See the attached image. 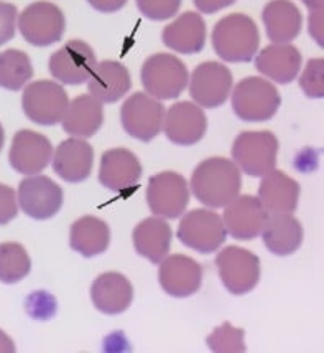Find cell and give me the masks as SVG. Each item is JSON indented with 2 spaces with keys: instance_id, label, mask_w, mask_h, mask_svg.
<instances>
[{
  "instance_id": "cell-1",
  "label": "cell",
  "mask_w": 324,
  "mask_h": 353,
  "mask_svg": "<svg viewBox=\"0 0 324 353\" xmlns=\"http://www.w3.org/2000/svg\"><path fill=\"white\" fill-rule=\"evenodd\" d=\"M195 199L208 208H224L241 193L242 176L239 167L224 157L206 159L191 175Z\"/></svg>"
},
{
  "instance_id": "cell-2",
  "label": "cell",
  "mask_w": 324,
  "mask_h": 353,
  "mask_svg": "<svg viewBox=\"0 0 324 353\" xmlns=\"http://www.w3.org/2000/svg\"><path fill=\"white\" fill-rule=\"evenodd\" d=\"M214 52L227 63H247L259 53L260 33L246 14H230L214 25Z\"/></svg>"
},
{
  "instance_id": "cell-3",
  "label": "cell",
  "mask_w": 324,
  "mask_h": 353,
  "mask_svg": "<svg viewBox=\"0 0 324 353\" xmlns=\"http://www.w3.org/2000/svg\"><path fill=\"white\" fill-rule=\"evenodd\" d=\"M233 111L246 123H265L279 111L281 98L272 81L259 77L244 78L234 86Z\"/></svg>"
},
{
  "instance_id": "cell-4",
  "label": "cell",
  "mask_w": 324,
  "mask_h": 353,
  "mask_svg": "<svg viewBox=\"0 0 324 353\" xmlns=\"http://www.w3.org/2000/svg\"><path fill=\"white\" fill-rule=\"evenodd\" d=\"M142 86L151 98L176 99L186 90L189 73L186 65L170 53H155L149 57L140 71Z\"/></svg>"
},
{
  "instance_id": "cell-5",
  "label": "cell",
  "mask_w": 324,
  "mask_h": 353,
  "mask_svg": "<svg viewBox=\"0 0 324 353\" xmlns=\"http://www.w3.org/2000/svg\"><path fill=\"white\" fill-rule=\"evenodd\" d=\"M234 163L250 176H263L275 169L279 139L268 131H247L235 137L233 149Z\"/></svg>"
},
{
  "instance_id": "cell-6",
  "label": "cell",
  "mask_w": 324,
  "mask_h": 353,
  "mask_svg": "<svg viewBox=\"0 0 324 353\" xmlns=\"http://www.w3.org/2000/svg\"><path fill=\"white\" fill-rule=\"evenodd\" d=\"M227 231L222 218L208 208L188 212L178 225V239L189 250L211 254L226 243Z\"/></svg>"
},
{
  "instance_id": "cell-7",
  "label": "cell",
  "mask_w": 324,
  "mask_h": 353,
  "mask_svg": "<svg viewBox=\"0 0 324 353\" xmlns=\"http://www.w3.org/2000/svg\"><path fill=\"white\" fill-rule=\"evenodd\" d=\"M69 98L60 83L52 79H40L25 86L22 109L32 123L40 125H54L61 123Z\"/></svg>"
},
{
  "instance_id": "cell-8",
  "label": "cell",
  "mask_w": 324,
  "mask_h": 353,
  "mask_svg": "<svg viewBox=\"0 0 324 353\" xmlns=\"http://www.w3.org/2000/svg\"><path fill=\"white\" fill-rule=\"evenodd\" d=\"M216 268L224 288L234 296L254 291L260 281L259 256L241 246H227L216 256Z\"/></svg>"
},
{
  "instance_id": "cell-9",
  "label": "cell",
  "mask_w": 324,
  "mask_h": 353,
  "mask_svg": "<svg viewBox=\"0 0 324 353\" xmlns=\"http://www.w3.org/2000/svg\"><path fill=\"white\" fill-rule=\"evenodd\" d=\"M17 27L23 40L35 46L58 43L66 30V19L63 10L52 2L30 3L20 14Z\"/></svg>"
},
{
  "instance_id": "cell-10",
  "label": "cell",
  "mask_w": 324,
  "mask_h": 353,
  "mask_svg": "<svg viewBox=\"0 0 324 353\" xmlns=\"http://www.w3.org/2000/svg\"><path fill=\"white\" fill-rule=\"evenodd\" d=\"M165 112L162 101L151 98L147 92H136L122 104V128L137 141L150 142L162 132Z\"/></svg>"
},
{
  "instance_id": "cell-11",
  "label": "cell",
  "mask_w": 324,
  "mask_h": 353,
  "mask_svg": "<svg viewBox=\"0 0 324 353\" xmlns=\"http://www.w3.org/2000/svg\"><path fill=\"white\" fill-rule=\"evenodd\" d=\"M189 94L199 108L216 109L226 103L233 91V73L219 61H203L189 78Z\"/></svg>"
},
{
  "instance_id": "cell-12",
  "label": "cell",
  "mask_w": 324,
  "mask_h": 353,
  "mask_svg": "<svg viewBox=\"0 0 324 353\" xmlns=\"http://www.w3.org/2000/svg\"><path fill=\"white\" fill-rule=\"evenodd\" d=\"M147 203L155 216L178 218L189 203V185L176 172H162L150 176L147 187Z\"/></svg>"
},
{
  "instance_id": "cell-13",
  "label": "cell",
  "mask_w": 324,
  "mask_h": 353,
  "mask_svg": "<svg viewBox=\"0 0 324 353\" xmlns=\"http://www.w3.org/2000/svg\"><path fill=\"white\" fill-rule=\"evenodd\" d=\"M96 65L94 50L86 41L69 40L50 57L48 70L56 81L76 86L89 79Z\"/></svg>"
},
{
  "instance_id": "cell-14",
  "label": "cell",
  "mask_w": 324,
  "mask_h": 353,
  "mask_svg": "<svg viewBox=\"0 0 324 353\" xmlns=\"http://www.w3.org/2000/svg\"><path fill=\"white\" fill-rule=\"evenodd\" d=\"M17 200L25 215L33 220H48L61 210L65 193L50 176L36 174L20 182Z\"/></svg>"
},
{
  "instance_id": "cell-15",
  "label": "cell",
  "mask_w": 324,
  "mask_h": 353,
  "mask_svg": "<svg viewBox=\"0 0 324 353\" xmlns=\"http://www.w3.org/2000/svg\"><path fill=\"white\" fill-rule=\"evenodd\" d=\"M53 157V145L43 134L22 129L14 136L8 162L12 169L22 175H36L50 165Z\"/></svg>"
},
{
  "instance_id": "cell-16",
  "label": "cell",
  "mask_w": 324,
  "mask_h": 353,
  "mask_svg": "<svg viewBox=\"0 0 324 353\" xmlns=\"http://www.w3.org/2000/svg\"><path fill=\"white\" fill-rule=\"evenodd\" d=\"M162 131L176 145H195L208 131V119L203 108L191 101L176 103L165 112Z\"/></svg>"
},
{
  "instance_id": "cell-17",
  "label": "cell",
  "mask_w": 324,
  "mask_h": 353,
  "mask_svg": "<svg viewBox=\"0 0 324 353\" xmlns=\"http://www.w3.org/2000/svg\"><path fill=\"white\" fill-rule=\"evenodd\" d=\"M224 208L222 221L227 234L239 241H250L260 236L268 213L257 196L237 195Z\"/></svg>"
},
{
  "instance_id": "cell-18",
  "label": "cell",
  "mask_w": 324,
  "mask_h": 353,
  "mask_svg": "<svg viewBox=\"0 0 324 353\" xmlns=\"http://www.w3.org/2000/svg\"><path fill=\"white\" fill-rule=\"evenodd\" d=\"M162 289L171 297H189L199 291L203 283V266L184 254L166 256L158 269Z\"/></svg>"
},
{
  "instance_id": "cell-19",
  "label": "cell",
  "mask_w": 324,
  "mask_h": 353,
  "mask_svg": "<svg viewBox=\"0 0 324 353\" xmlns=\"http://www.w3.org/2000/svg\"><path fill=\"white\" fill-rule=\"evenodd\" d=\"M52 162L54 174L65 182H84L91 175L92 163H94V149L84 139H66L56 147Z\"/></svg>"
},
{
  "instance_id": "cell-20",
  "label": "cell",
  "mask_w": 324,
  "mask_h": 353,
  "mask_svg": "<svg viewBox=\"0 0 324 353\" xmlns=\"http://www.w3.org/2000/svg\"><path fill=\"white\" fill-rule=\"evenodd\" d=\"M142 176V163L129 149L106 150L100 157L99 182L112 192L133 188Z\"/></svg>"
},
{
  "instance_id": "cell-21",
  "label": "cell",
  "mask_w": 324,
  "mask_h": 353,
  "mask_svg": "<svg viewBox=\"0 0 324 353\" xmlns=\"http://www.w3.org/2000/svg\"><path fill=\"white\" fill-rule=\"evenodd\" d=\"M301 61L303 57L296 46L290 43H272L257 53L255 68L273 83L288 85L300 74Z\"/></svg>"
},
{
  "instance_id": "cell-22",
  "label": "cell",
  "mask_w": 324,
  "mask_h": 353,
  "mask_svg": "<svg viewBox=\"0 0 324 353\" xmlns=\"http://www.w3.org/2000/svg\"><path fill=\"white\" fill-rule=\"evenodd\" d=\"M94 307L106 315L124 314L133 299V288L124 274L109 271L100 274L91 285Z\"/></svg>"
},
{
  "instance_id": "cell-23",
  "label": "cell",
  "mask_w": 324,
  "mask_h": 353,
  "mask_svg": "<svg viewBox=\"0 0 324 353\" xmlns=\"http://www.w3.org/2000/svg\"><path fill=\"white\" fill-rule=\"evenodd\" d=\"M208 32L203 17L196 12H184L178 19L168 23L162 32L163 45L181 54L203 52Z\"/></svg>"
},
{
  "instance_id": "cell-24",
  "label": "cell",
  "mask_w": 324,
  "mask_h": 353,
  "mask_svg": "<svg viewBox=\"0 0 324 353\" xmlns=\"http://www.w3.org/2000/svg\"><path fill=\"white\" fill-rule=\"evenodd\" d=\"M257 199L268 215L293 213L300 201V185L285 172L273 169L263 175Z\"/></svg>"
},
{
  "instance_id": "cell-25",
  "label": "cell",
  "mask_w": 324,
  "mask_h": 353,
  "mask_svg": "<svg viewBox=\"0 0 324 353\" xmlns=\"http://www.w3.org/2000/svg\"><path fill=\"white\" fill-rule=\"evenodd\" d=\"M130 88H132V77H130L127 66L114 60L98 63L87 79L89 94L102 104L117 103L127 94Z\"/></svg>"
},
{
  "instance_id": "cell-26",
  "label": "cell",
  "mask_w": 324,
  "mask_h": 353,
  "mask_svg": "<svg viewBox=\"0 0 324 353\" xmlns=\"http://www.w3.org/2000/svg\"><path fill=\"white\" fill-rule=\"evenodd\" d=\"M104 124V106L94 96L83 94L71 101L61 119L63 131L71 137H92Z\"/></svg>"
},
{
  "instance_id": "cell-27",
  "label": "cell",
  "mask_w": 324,
  "mask_h": 353,
  "mask_svg": "<svg viewBox=\"0 0 324 353\" xmlns=\"http://www.w3.org/2000/svg\"><path fill=\"white\" fill-rule=\"evenodd\" d=\"M262 20L272 43H290L301 33V12L292 0L268 2L262 12Z\"/></svg>"
},
{
  "instance_id": "cell-28",
  "label": "cell",
  "mask_w": 324,
  "mask_h": 353,
  "mask_svg": "<svg viewBox=\"0 0 324 353\" xmlns=\"http://www.w3.org/2000/svg\"><path fill=\"white\" fill-rule=\"evenodd\" d=\"M133 248L150 263L160 264L168 256L173 231L162 216H150L133 230Z\"/></svg>"
},
{
  "instance_id": "cell-29",
  "label": "cell",
  "mask_w": 324,
  "mask_h": 353,
  "mask_svg": "<svg viewBox=\"0 0 324 353\" xmlns=\"http://www.w3.org/2000/svg\"><path fill=\"white\" fill-rule=\"evenodd\" d=\"M260 234L267 250L277 256L293 254L303 243V226L292 213L268 215Z\"/></svg>"
},
{
  "instance_id": "cell-30",
  "label": "cell",
  "mask_w": 324,
  "mask_h": 353,
  "mask_svg": "<svg viewBox=\"0 0 324 353\" xmlns=\"http://www.w3.org/2000/svg\"><path fill=\"white\" fill-rule=\"evenodd\" d=\"M111 243V230L98 216H81L71 225L69 245L84 258L102 254Z\"/></svg>"
},
{
  "instance_id": "cell-31",
  "label": "cell",
  "mask_w": 324,
  "mask_h": 353,
  "mask_svg": "<svg viewBox=\"0 0 324 353\" xmlns=\"http://www.w3.org/2000/svg\"><path fill=\"white\" fill-rule=\"evenodd\" d=\"M33 77V66L27 53L17 48L0 53V88L20 91Z\"/></svg>"
},
{
  "instance_id": "cell-32",
  "label": "cell",
  "mask_w": 324,
  "mask_h": 353,
  "mask_svg": "<svg viewBox=\"0 0 324 353\" xmlns=\"http://www.w3.org/2000/svg\"><path fill=\"white\" fill-rule=\"evenodd\" d=\"M32 259L20 243H0V283L15 284L25 279Z\"/></svg>"
},
{
  "instance_id": "cell-33",
  "label": "cell",
  "mask_w": 324,
  "mask_h": 353,
  "mask_svg": "<svg viewBox=\"0 0 324 353\" xmlns=\"http://www.w3.org/2000/svg\"><path fill=\"white\" fill-rule=\"evenodd\" d=\"M208 347L217 353H237L246 352V343H244V330L235 329L229 322H224L221 327L206 339Z\"/></svg>"
},
{
  "instance_id": "cell-34",
  "label": "cell",
  "mask_w": 324,
  "mask_h": 353,
  "mask_svg": "<svg viewBox=\"0 0 324 353\" xmlns=\"http://www.w3.org/2000/svg\"><path fill=\"white\" fill-rule=\"evenodd\" d=\"M300 88L308 98L319 99L324 96V60L314 58L306 63L300 77Z\"/></svg>"
},
{
  "instance_id": "cell-35",
  "label": "cell",
  "mask_w": 324,
  "mask_h": 353,
  "mask_svg": "<svg viewBox=\"0 0 324 353\" xmlns=\"http://www.w3.org/2000/svg\"><path fill=\"white\" fill-rule=\"evenodd\" d=\"M136 2L142 15L160 22L178 14L183 0H136Z\"/></svg>"
},
{
  "instance_id": "cell-36",
  "label": "cell",
  "mask_w": 324,
  "mask_h": 353,
  "mask_svg": "<svg viewBox=\"0 0 324 353\" xmlns=\"http://www.w3.org/2000/svg\"><path fill=\"white\" fill-rule=\"evenodd\" d=\"M19 12L12 3L0 2V45H6L15 37Z\"/></svg>"
},
{
  "instance_id": "cell-37",
  "label": "cell",
  "mask_w": 324,
  "mask_h": 353,
  "mask_svg": "<svg viewBox=\"0 0 324 353\" xmlns=\"http://www.w3.org/2000/svg\"><path fill=\"white\" fill-rule=\"evenodd\" d=\"M19 213V200L14 188L0 183V225L10 223Z\"/></svg>"
},
{
  "instance_id": "cell-38",
  "label": "cell",
  "mask_w": 324,
  "mask_h": 353,
  "mask_svg": "<svg viewBox=\"0 0 324 353\" xmlns=\"http://www.w3.org/2000/svg\"><path fill=\"white\" fill-rule=\"evenodd\" d=\"M323 10L311 12L308 19V30L313 40L316 41L318 46L324 45V28H323Z\"/></svg>"
},
{
  "instance_id": "cell-39",
  "label": "cell",
  "mask_w": 324,
  "mask_h": 353,
  "mask_svg": "<svg viewBox=\"0 0 324 353\" xmlns=\"http://www.w3.org/2000/svg\"><path fill=\"white\" fill-rule=\"evenodd\" d=\"M235 2L237 0H193L197 10L203 12V14H216V12L233 6Z\"/></svg>"
},
{
  "instance_id": "cell-40",
  "label": "cell",
  "mask_w": 324,
  "mask_h": 353,
  "mask_svg": "<svg viewBox=\"0 0 324 353\" xmlns=\"http://www.w3.org/2000/svg\"><path fill=\"white\" fill-rule=\"evenodd\" d=\"M89 6L100 14H114V12L120 10L125 7L127 0H87Z\"/></svg>"
},
{
  "instance_id": "cell-41",
  "label": "cell",
  "mask_w": 324,
  "mask_h": 353,
  "mask_svg": "<svg viewBox=\"0 0 324 353\" xmlns=\"http://www.w3.org/2000/svg\"><path fill=\"white\" fill-rule=\"evenodd\" d=\"M15 343L3 330H0V353H14Z\"/></svg>"
},
{
  "instance_id": "cell-42",
  "label": "cell",
  "mask_w": 324,
  "mask_h": 353,
  "mask_svg": "<svg viewBox=\"0 0 324 353\" xmlns=\"http://www.w3.org/2000/svg\"><path fill=\"white\" fill-rule=\"evenodd\" d=\"M301 2L310 8V12L323 10L324 7V0H301Z\"/></svg>"
},
{
  "instance_id": "cell-43",
  "label": "cell",
  "mask_w": 324,
  "mask_h": 353,
  "mask_svg": "<svg viewBox=\"0 0 324 353\" xmlns=\"http://www.w3.org/2000/svg\"><path fill=\"white\" fill-rule=\"evenodd\" d=\"M3 142H6V134H3V128H2V124H0V150H2Z\"/></svg>"
}]
</instances>
